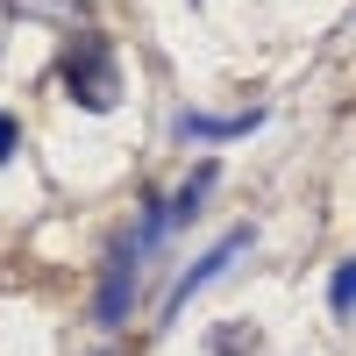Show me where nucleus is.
I'll list each match as a JSON object with an SVG mask.
<instances>
[{"instance_id": "nucleus-1", "label": "nucleus", "mask_w": 356, "mask_h": 356, "mask_svg": "<svg viewBox=\"0 0 356 356\" xmlns=\"http://www.w3.org/2000/svg\"><path fill=\"white\" fill-rule=\"evenodd\" d=\"M164 228H171V214H164V200L143 214L122 243L107 250V278H100V328H114L129 307H136V285H143V264H150V250L164 243Z\"/></svg>"}, {"instance_id": "nucleus-2", "label": "nucleus", "mask_w": 356, "mask_h": 356, "mask_svg": "<svg viewBox=\"0 0 356 356\" xmlns=\"http://www.w3.org/2000/svg\"><path fill=\"white\" fill-rule=\"evenodd\" d=\"M57 79H65V100H79L86 114H107L114 100H122V65H114V43L107 36H72Z\"/></svg>"}, {"instance_id": "nucleus-3", "label": "nucleus", "mask_w": 356, "mask_h": 356, "mask_svg": "<svg viewBox=\"0 0 356 356\" xmlns=\"http://www.w3.org/2000/svg\"><path fill=\"white\" fill-rule=\"evenodd\" d=\"M250 243H257V228H228V235H221V243L207 250L200 264H186V271H178V285L164 292V321H178V314H186V300H193V292H207V285H214V278H221V271H228V264L243 257Z\"/></svg>"}, {"instance_id": "nucleus-4", "label": "nucleus", "mask_w": 356, "mask_h": 356, "mask_svg": "<svg viewBox=\"0 0 356 356\" xmlns=\"http://www.w3.org/2000/svg\"><path fill=\"white\" fill-rule=\"evenodd\" d=\"M250 129H264V107H250V114H178V136L186 143H235V136H250Z\"/></svg>"}, {"instance_id": "nucleus-5", "label": "nucleus", "mask_w": 356, "mask_h": 356, "mask_svg": "<svg viewBox=\"0 0 356 356\" xmlns=\"http://www.w3.org/2000/svg\"><path fill=\"white\" fill-rule=\"evenodd\" d=\"M214 178H221L214 164H200V171L186 178V186H178V193L164 200V214H171V228H178V221H193V214H200V200H207V193H214Z\"/></svg>"}, {"instance_id": "nucleus-6", "label": "nucleus", "mask_w": 356, "mask_h": 356, "mask_svg": "<svg viewBox=\"0 0 356 356\" xmlns=\"http://www.w3.org/2000/svg\"><path fill=\"white\" fill-rule=\"evenodd\" d=\"M328 307H335V314H356V257H349V264H335V285H328Z\"/></svg>"}, {"instance_id": "nucleus-7", "label": "nucleus", "mask_w": 356, "mask_h": 356, "mask_svg": "<svg viewBox=\"0 0 356 356\" xmlns=\"http://www.w3.org/2000/svg\"><path fill=\"white\" fill-rule=\"evenodd\" d=\"M22 150V129H15V114H0V164H8Z\"/></svg>"}]
</instances>
